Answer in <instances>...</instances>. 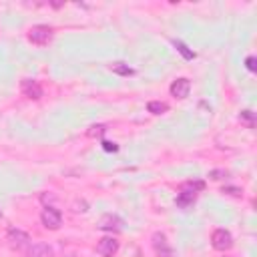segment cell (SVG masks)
Segmentation results:
<instances>
[{
    "instance_id": "1",
    "label": "cell",
    "mask_w": 257,
    "mask_h": 257,
    "mask_svg": "<svg viewBox=\"0 0 257 257\" xmlns=\"http://www.w3.org/2000/svg\"><path fill=\"white\" fill-rule=\"evenodd\" d=\"M205 187L203 181H187L179 187V197H177V205L181 209H189L193 207L195 203V197H197V191H201Z\"/></svg>"
},
{
    "instance_id": "2",
    "label": "cell",
    "mask_w": 257,
    "mask_h": 257,
    "mask_svg": "<svg viewBox=\"0 0 257 257\" xmlns=\"http://www.w3.org/2000/svg\"><path fill=\"white\" fill-rule=\"evenodd\" d=\"M50 38H52V28L46 26V24H36V26H32V28L28 30V40H30L32 44L44 46V44L50 42Z\"/></svg>"
},
{
    "instance_id": "3",
    "label": "cell",
    "mask_w": 257,
    "mask_h": 257,
    "mask_svg": "<svg viewBox=\"0 0 257 257\" xmlns=\"http://www.w3.org/2000/svg\"><path fill=\"white\" fill-rule=\"evenodd\" d=\"M6 241H8V245H10L12 249L22 251V249H28V245H30V235L24 233L22 229L12 227V229L6 233Z\"/></svg>"
},
{
    "instance_id": "4",
    "label": "cell",
    "mask_w": 257,
    "mask_h": 257,
    "mask_svg": "<svg viewBox=\"0 0 257 257\" xmlns=\"http://www.w3.org/2000/svg\"><path fill=\"white\" fill-rule=\"evenodd\" d=\"M211 245L217 251H229L233 247V235L227 229H215L211 235Z\"/></svg>"
},
{
    "instance_id": "5",
    "label": "cell",
    "mask_w": 257,
    "mask_h": 257,
    "mask_svg": "<svg viewBox=\"0 0 257 257\" xmlns=\"http://www.w3.org/2000/svg\"><path fill=\"white\" fill-rule=\"evenodd\" d=\"M40 221L46 229L50 231H56L60 225H62V213L54 207H44V211L40 213Z\"/></svg>"
},
{
    "instance_id": "6",
    "label": "cell",
    "mask_w": 257,
    "mask_h": 257,
    "mask_svg": "<svg viewBox=\"0 0 257 257\" xmlns=\"http://www.w3.org/2000/svg\"><path fill=\"white\" fill-rule=\"evenodd\" d=\"M153 249H155V253L159 257H173V249H171V245L167 241V235L161 233V231L153 233Z\"/></svg>"
},
{
    "instance_id": "7",
    "label": "cell",
    "mask_w": 257,
    "mask_h": 257,
    "mask_svg": "<svg viewBox=\"0 0 257 257\" xmlns=\"http://www.w3.org/2000/svg\"><path fill=\"white\" fill-rule=\"evenodd\" d=\"M122 225H124V223H122V219H120L118 215H114V213H106V215L100 217V221H98L96 227L102 229V231H110V233L114 231V233H116V231H122Z\"/></svg>"
},
{
    "instance_id": "8",
    "label": "cell",
    "mask_w": 257,
    "mask_h": 257,
    "mask_svg": "<svg viewBox=\"0 0 257 257\" xmlns=\"http://www.w3.org/2000/svg\"><path fill=\"white\" fill-rule=\"evenodd\" d=\"M20 90H22L24 96H28V98H32V100H38V98L42 96V86H40L38 80H34V78H24V80L20 82Z\"/></svg>"
},
{
    "instance_id": "9",
    "label": "cell",
    "mask_w": 257,
    "mask_h": 257,
    "mask_svg": "<svg viewBox=\"0 0 257 257\" xmlns=\"http://www.w3.org/2000/svg\"><path fill=\"white\" fill-rule=\"evenodd\" d=\"M116 251H118V241L114 237H102L96 243V253L100 257H112Z\"/></svg>"
},
{
    "instance_id": "10",
    "label": "cell",
    "mask_w": 257,
    "mask_h": 257,
    "mask_svg": "<svg viewBox=\"0 0 257 257\" xmlns=\"http://www.w3.org/2000/svg\"><path fill=\"white\" fill-rule=\"evenodd\" d=\"M171 94L175 96V98H187L189 96V92H191V82H189V78H177V80H173V84H171Z\"/></svg>"
},
{
    "instance_id": "11",
    "label": "cell",
    "mask_w": 257,
    "mask_h": 257,
    "mask_svg": "<svg viewBox=\"0 0 257 257\" xmlns=\"http://www.w3.org/2000/svg\"><path fill=\"white\" fill-rule=\"evenodd\" d=\"M26 257H52V249L46 243H32L26 249Z\"/></svg>"
},
{
    "instance_id": "12",
    "label": "cell",
    "mask_w": 257,
    "mask_h": 257,
    "mask_svg": "<svg viewBox=\"0 0 257 257\" xmlns=\"http://www.w3.org/2000/svg\"><path fill=\"white\" fill-rule=\"evenodd\" d=\"M110 70H112L114 74H118V76H131V74H135V70H133L126 62H112V64H110Z\"/></svg>"
},
{
    "instance_id": "13",
    "label": "cell",
    "mask_w": 257,
    "mask_h": 257,
    "mask_svg": "<svg viewBox=\"0 0 257 257\" xmlns=\"http://www.w3.org/2000/svg\"><path fill=\"white\" fill-rule=\"evenodd\" d=\"M147 110L153 112V114H163V112L169 110V104H167V102H161V100H151V102L147 104Z\"/></svg>"
},
{
    "instance_id": "14",
    "label": "cell",
    "mask_w": 257,
    "mask_h": 257,
    "mask_svg": "<svg viewBox=\"0 0 257 257\" xmlns=\"http://www.w3.org/2000/svg\"><path fill=\"white\" fill-rule=\"evenodd\" d=\"M173 44H175V48L183 54V58H185V60H193V58H195V52H193V50H189L185 42H181V40H173Z\"/></svg>"
},
{
    "instance_id": "15",
    "label": "cell",
    "mask_w": 257,
    "mask_h": 257,
    "mask_svg": "<svg viewBox=\"0 0 257 257\" xmlns=\"http://www.w3.org/2000/svg\"><path fill=\"white\" fill-rule=\"evenodd\" d=\"M106 131H108L106 124H92V126L86 131V135H88L90 139H102V135H104Z\"/></svg>"
},
{
    "instance_id": "16",
    "label": "cell",
    "mask_w": 257,
    "mask_h": 257,
    "mask_svg": "<svg viewBox=\"0 0 257 257\" xmlns=\"http://www.w3.org/2000/svg\"><path fill=\"white\" fill-rule=\"evenodd\" d=\"M239 120H241L243 124H247L249 128H253V126H255V114H253L251 110H243V112L239 114Z\"/></svg>"
},
{
    "instance_id": "17",
    "label": "cell",
    "mask_w": 257,
    "mask_h": 257,
    "mask_svg": "<svg viewBox=\"0 0 257 257\" xmlns=\"http://www.w3.org/2000/svg\"><path fill=\"white\" fill-rule=\"evenodd\" d=\"M223 193L225 195H231V197H241L243 195V191L237 189V187H223Z\"/></svg>"
},
{
    "instance_id": "18",
    "label": "cell",
    "mask_w": 257,
    "mask_h": 257,
    "mask_svg": "<svg viewBox=\"0 0 257 257\" xmlns=\"http://www.w3.org/2000/svg\"><path fill=\"white\" fill-rule=\"evenodd\" d=\"M245 66H247V70L255 72V70H257V58H255V56H247V60H245Z\"/></svg>"
},
{
    "instance_id": "19",
    "label": "cell",
    "mask_w": 257,
    "mask_h": 257,
    "mask_svg": "<svg viewBox=\"0 0 257 257\" xmlns=\"http://www.w3.org/2000/svg\"><path fill=\"white\" fill-rule=\"evenodd\" d=\"M102 149H104V151H108V153H116V151H118V145H116V143L102 141Z\"/></svg>"
},
{
    "instance_id": "20",
    "label": "cell",
    "mask_w": 257,
    "mask_h": 257,
    "mask_svg": "<svg viewBox=\"0 0 257 257\" xmlns=\"http://www.w3.org/2000/svg\"><path fill=\"white\" fill-rule=\"evenodd\" d=\"M223 175H227V173H223V171H211V179H215V181H219V179H223Z\"/></svg>"
}]
</instances>
